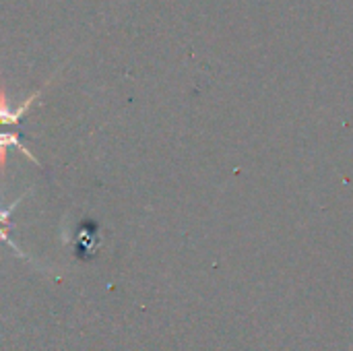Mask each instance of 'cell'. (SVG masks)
Segmentation results:
<instances>
[{"label": "cell", "mask_w": 353, "mask_h": 351, "mask_svg": "<svg viewBox=\"0 0 353 351\" xmlns=\"http://www.w3.org/2000/svg\"><path fill=\"white\" fill-rule=\"evenodd\" d=\"M39 93L41 91H35L31 97H27L19 108H10L8 106V101H6V93H4V89H0V126H17L19 124V120H21V116L27 112V108L39 97Z\"/></svg>", "instance_id": "1"}, {"label": "cell", "mask_w": 353, "mask_h": 351, "mask_svg": "<svg viewBox=\"0 0 353 351\" xmlns=\"http://www.w3.org/2000/svg\"><path fill=\"white\" fill-rule=\"evenodd\" d=\"M10 147H17L25 157H29L33 163L39 166V161L33 157V153L27 151V147L19 141V134H14V132H0V172H4V168H6V149H10Z\"/></svg>", "instance_id": "2"}, {"label": "cell", "mask_w": 353, "mask_h": 351, "mask_svg": "<svg viewBox=\"0 0 353 351\" xmlns=\"http://www.w3.org/2000/svg\"><path fill=\"white\" fill-rule=\"evenodd\" d=\"M25 197H27V192H23V194H21V197H19V199H17V201H14L12 205H8L6 209H2V207H0V225H12L10 217H12L14 209H17V207L21 205V201H23Z\"/></svg>", "instance_id": "3"}, {"label": "cell", "mask_w": 353, "mask_h": 351, "mask_svg": "<svg viewBox=\"0 0 353 351\" xmlns=\"http://www.w3.org/2000/svg\"><path fill=\"white\" fill-rule=\"evenodd\" d=\"M10 230H12V225H0V242H6L21 259H25V254L19 250V246L14 244V240H10Z\"/></svg>", "instance_id": "4"}]
</instances>
